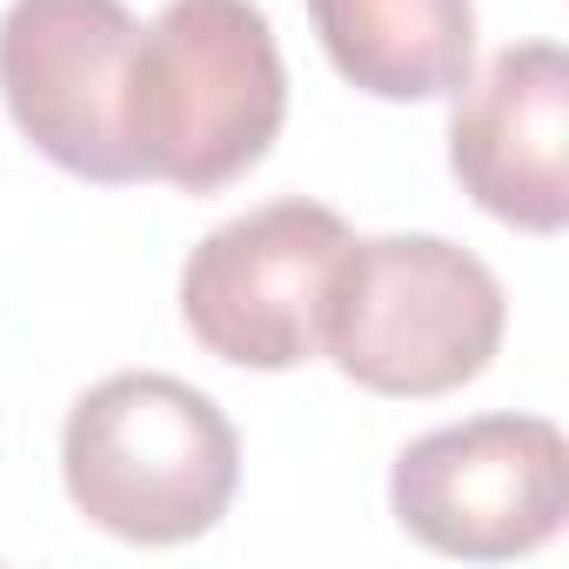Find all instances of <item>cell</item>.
Listing matches in <instances>:
<instances>
[{"label": "cell", "instance_id": "6", "mask_svg": "<svg viewBox=\"0 0 569 569\" xmlns=\"http://www.w3.org/2000/svg\"><path fill=\"white\" fill-rule=\"evenodd\" d=\"M141 21L121 0H14L0 21V94L14 128L68 174L141 181L128 148V61Z\"/></svg>", "mask_w": 569, "mask_h": 569}, {"label": "cell", "instance_id": "4", "mask_svg": "<svg viewBox=\"0 0 569 569\" xmlns=\"http://www.w3.org/2000/svg\"><path fill=\"white\" fill-rule=\"evenodd\" d=\"M349 241V221L322 201H268L221 221L181 268V322L234 369H302L322 356V309Z\"/></svg>", "mask_w": 569, "mask_h": 569}, {"label": "cell", "instance_id": "3", "mask_svg": "<svg viewBox=\"0 0 569 569\" xmlns=\"http://www.w3.org/2000/svg\"><path fill=\"white\" fill-rule=\"evenodd\" d=\"M502 281L442 234L349 241L322 309V356L369 396H449L502 349Z\"/></svg>", "mask_w": 569, "mask_h": 569}, {"label": "cell", "instance_id": "5", "mask_svg": "<svg viewBox=\"0 0 569 569\" xmlns=\"http://www.w3.org/2000/svg\"><path fill=\"white\" fill-rule=\"evenodd\" d=\"M396 522L462 562L542 549L569 516V442L549 416H476L396 456Z\"/></svg>", "mask_w": 569, "mask_h": 569}, {"label": "cell", "instance_id": "8", "mask_svg": "<svg viewBox=\"0 0 569 569\" xmlns=\"http://www.w3.org/2000/svg\"><path fill=\"white\" fill-rule=\"evenodd\" d=\"M336 74L376 101H442L476 74V0H309Z\"/></svg>", "mask_w": 569, "mask_h": 569}, {"label": "cell", "instance_id": "2", "mask_svg": "<svg viewBox=\"0 0 569 569\" xmlns=\"http://www.w3.org/2000/svg\"><path fill=\"white\" fill-rule=\"evenodd\" d=\"M61 476L74 509L121 542L208 536L241 482L234 422L194 382L134 369L94 382L61 436Z\"/></svg>", "mask_w": 569, "mask_h": 569}, {"label": "cell", "instance_id": "7", "mask_svg": "<svg viewBox=\"0 0 569 569\" xmlns=\"http://www.w3.org/2000/svg\"><path fill=\"white\" fill-rule=\"evenodd\" d=\"M449 168L476 208L522 234H562L569 221V54L556 41H516L469 81L449 121Z\"/></svg>", "mask_w": 569, "mask_h": 569}, {"label": "cell", "instance_id": "1", "mask_svg": "<svg viewBox=\"0 0 569 569\" xmlns=\"http://www.w3.org/2000/svg\"><path fill=\"white\" fill-rule=\"evenodd\" d=\"M289 74L254 0H168L134 34L128 148L141 181L214 194L281 134Z\"/></svg>", "mask_w": 569, "mask_h": 569}]
</instances>
